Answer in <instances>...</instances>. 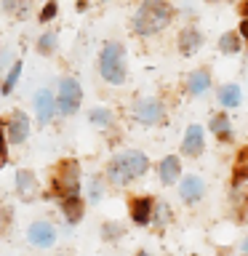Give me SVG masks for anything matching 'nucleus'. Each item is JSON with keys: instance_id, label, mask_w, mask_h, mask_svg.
<instances>
[{"instance_id": "obj_1", "label": "nucleus", "mask_w": 248, "mask_h": 256, "mask_svg": "<svg viewBox=\"0 0 248 256\" xmlns=\"http://www.w3.org/2000/svg\"><path fill=\"white\" fill-rule=\"evenodd\" d=\"M171 16L174 11L166 0H144L142 8L134 16V30L139 35H155V32H160L171 22Z\"/></svg>"}, {"instance_id": "obj_2", "label": "nucleus", "mask_w": 248, "mask_h": 256, "mask_svg": "<svg viewBox=\"0 0 248 256\" xmlns=\"http://www.w3.org/2000/svg\"><path fill=\"white\" fill-rule=\"evenodd\" d=\"M147 166H150V160L144 152H123V155H118L110 163L107 174L115 184H128L131 179H136V176H142L147 171Z\"/></svg>"}, {"instance_id": "obj_3", "label": "nucleus", "mask_w": 248, "mask_h": 256, "mask_svg": "<svg viewBox=\"0 0 248 256\" xmlns=\"http://www.w3.org/2000/svg\"><path fill=\"white\" fill-rule=\"evenodd\" d=\"M99 70L104 80L110 83H123L126 80V64H123V46L120 43H107L102 51V59H99Z\"/></svg>"}, {"instance_id": "obj_4", "label": "nucleus", "mask_w": 248, "mask_h": 256, "mask_svg": "<svg viewBox=\"0 0 248 256\" xmlns=\"http://www.w3.org/2000/svg\"><path fill=\"white\" fill-rule=\"evenodd\" d=\"M80 184H78V163L75 160H67V163H59L54 174V192L59 198H67V195H78Z\"/></svg>"}, {"instance_id": "obj_5", "label": "nucleus", "mask_w": 248, "mask_h": 256, "mask_svg": "<svg viewBox=\"0 0 248 256\" xmlns=\"http://www.w3.org/2000/svg\"><path fill=\"white\" fill-rule=\"evenodd\" d=\"M80 99H83V91H80V83L78 80H62L59 86V112H64V115H72L78 107H80Z\"/></svg>"}, {"instance_id": "obj_6", "label": "nucleus", "mask_w": 248, "mask_h": 256, "mask_svg": "<svg viewBox=\"0 0 248 256\" xmlns=\"http://www.w3.org/2000/svg\"><path fill=\"white\" fill-rule=\"evenodd\" d=\"M134 115H136V120H139V123L152 126V123H158V120L163 118V107H160L155 99H144V102L136 104Z\"/></svg>"}, {"instance_id": "obj_7", "label": "nucleus", "mask_w": 248, "mask_h": 256, "mask_svg": "<svg viewBox=\"0 0 248 256\" xmlns=\"http://www.w3.org/2000/svg\"><path fill=\"white\" fill-rule=\"evenodd\" d=\"M56 240V232L48 222H35L30 227V243L32 246H40V248H48Z\"/></svg>"}, {"instance_id": "obj_8", "label": "nucleus", "mask_w": 248, "mask_h": 256, "mask_svg": "<svg viewBox=\"0 0 248 256\" xmlns=\"http://www.w3.org/2000/svg\"><path fill=\"white\" fill-rule=\"evenodd\" d=\"M8 136H11L14 144H22L30 136V118L24 112H14L11 123H8Z\"/></svg>"}, {"instance_id": "obj_9", "label": "nucleus", "mask_w": 248, "mask_h": 256, "mask_svg": "<svg viewBox=\"0 0 248 256\" xmlns=\"http://www.w3.org/2000/svg\"><path fill=\"white\" fill-rule=\"evenodd\" d=\"M54 94L48 91V88H43L38 96H35V112H38V120L40 123H48V120L54 118Z\"/></svg>"}, {"instance_id": "obj_10", "label": "nucleus", "mask_w": 248, "mask_h": 256, "mask_svg": "<svg viewBox=\"0 0 248 256\" xmlns=\"http://www.w3.org/2000/svg\"><path fill=\"white\" fill-rule=\"evenodd\" d=\"M182 150H184V155H200V152H203V128H200V126H190L187 136H184Z\"/></svg>"}, {"instance_id": "obj_11", "label": "nucleus", "mask_w": 248, "mask_h": 256, "mask_svg": "<svg viewBox=\"0 0 248 256\" xmlns=\"http://www.w3.org/2000/svg\"><path fill=\"white\" fill-rule=\"evenodd\" d=\"M152 208H155V203H152V198H136L131 200V216L136 224H147L152 219Z\"/></svg>"}, {"instance_id": "obj_12", "label": "nucleus", "mask_w": 248, "mask_h": 256, "mask_svg": "<svg viewBox=\"0 0 248 256\" xmlns=\"http://www.w3.org/2000/svg\"><path fill=\"white\" fill-rule=\"evenodd\" d=\"M200 195H203V179L200 176H187L182 182V198L187 203H195V200H200Z\"/></svg>"}, {"instance_id": "obj_13", "label": "nucleus", "mask_w": 248, "mask_h": 256, "mask_svg": "<svg viewBox=\"0 0 248 256\" xmlns=\"http://www.w3.org/2000/svg\"><path fill=\"white\" fill-rule=\"evenodd\" d=\"M179 179V158H174V155H168L163 163H160V182L163 184H171Z\"/></svg>"}, {"instance_id": "obj_14", "label": "nucleus", "mask_w": 248, "mask_h": 256, "mask_svg": "<svg viewBox=\"0 0 248 256\" xmlns=\"http://www.w3.org/2000/svg\"><path fill=\"white\" fill-rule=\"evenodd\" d=\"M179 48H182V54H195L198 48H200V32L198 30H184L182 35H179Z\"/></svg>"}, {"instance_id": "obj_15", "label": "nucleus", "mask_w": 248, "mask_h": 256, "mask_svg": "<svg viewBox=\"0 0 248 256\" xmlns=\"http://www.w3.org/2000/svg\"><path fill=\"white\" fill-rule=\"evenodd\" d=\"M62 211L70 222H78L80 214H83V203H80L78 195H67V198H62Z\"/></svg>"}, {"instance_id": "obj_16", "label": "nucleus", "mask_w": 248, "mask_h": 256, "mask_svg": "<svg viewBox=\"0 0 248 256\" xmlns=\"http://www.w3.org/2000/svg\"><path fill=\"white\" fill-rule=\"evenodd\" d=\"M208 86H211V78H208V72L206 70H198V72H192V78H190V94H206L208 91Z\"/></svg>"}, {"instance_id": "obj_17", "label": "nucleus", "mask_w": 248, "mask_h": 256, "mask_svg": "<svg viewBox=\"0 0 248 256\" xmlns=\"http://www.w3.org/2000/svg\"><path fill=\"white\" fill-rule=\"evenodd\" d=\"M219 99L224 107H238L240 104V88L238 86H224L219 91Z\"/></svg>"}, {"instance_id": "obj_18", "label": "nucleus", "mask_w": 248, "mask_h": 256, "mask_svg": "<svg viewBox=\"0 0 248 256\" xmlns=\"http://www.w3.org/2000/svg\"><path fill=\"white\" fill-rule=\"evenodd\" d=\"M16 187H19V192H24V195H32V192H35V176L30 171H19L16 174Z\"/></svg>"}, {"instance_id": "obj_19", "label": "nucleus", "mask_w": 248, "mask_h": 256, "mask_svg": "<svg viewBox=\"0 0 248 256\" xmlns=\"http://www.w3.org/2000/svg\"><path fill=\"white\" fill-rule=\"evenodd\" d=\"M222 51L224 54H235V51H240V38L235 35V32H227V35H222Z\"/></svg>"}, {"instance_id": "obj_20", "label": "nucleus", "mask_w": 248, "mask_h": 256, "mask_svg": "<svg viewBox=\"0 0 248 256\" xmlns=\"http://www.w3.org/2000/svg\"><path fill=\"white\" fill-rule=\"evenodd\" d=\"M88 118H91V123L104 126V128L112 123V112L110 110H91V112H88Z\"/></svg>"}, {"instance_id": "obj_21", "label": "nucleus", "mask_w": 248, "mask_h": 256, "mask_svg": "<svg viewBox=\"0 0 248 256\" xmlns=\"http://www.w3.org/2000/svg\"><path fill=\"white\" fill-rule=\"evenodd\" d=\"M211 128L219 136H227V131H230V120H227V115H216V118H211Z\"/></svg>"}, {"instance_id": "obj_22", "label": "nucleus", "mask_w": 248, "mask_h": 256, "mask_svg": "<svg viewBox=\"0 0 248 256\" xmlns=\"http://www.w3.org/2000/svg\"><path fill=\"white\" fill-rule=\"evenodd\" d=\"M19 75H22V62H16L14 70H11V75H8V80H6V86H3V94H11V91H14V86H16V80H19Z\"/></svg>"}, {"instance_id": "obj_23", "label": "nucleus", "mask_w": 248, "mask_h": 256, "mask_svg": "<svg viewBox=\"0 0 248 256\" xmlns=\"http://www.w3.org/2000/svg\"><path fill=\"white\" fill-rule=\"evenodd\" d=\"M54 48H56V35H51V32L38 40V51H40V54H51Z\"/></svg>"}, {"instance_id": "obj_24", "label": "nucleus", "mask_w": 248, "mask_h": 256, "mask_svg": "<svg viewBox=\"0 0 248 256\" xmlns=\"http://www.w3.org/2000/svg\"><path fill=\"white\" fill-rule=\"evenodd\" d=\"M6 8L8 11H16V14H24L30 8V0H6Z\"/></svg>"}, {"instance_id": "obj_25", "label": "nucleus", "mask_w": 248, "mask_h": 256, "mask_svg": "<svg viewBox=\"0 0 248 256\" xmlns=\"http://www.w3.org/2000/svg\"><path fill=\"white\" fill-rule=\"evenodd\" d=\"M54 16H56V3H48V6L43 8V14H40V19L48 22V19H54Z\"/></svg>"}, {"instance_id": "obj_26", "label": "nucleus", "mask_w": 248, "mask_h": 256, "mask_svg": "<svg viewBox=\"0 0 248 256\" xmlns=\"http://www.w3.org/2000/svg\"><path fill=\"white\" fill-rule=\"evenodd\" d=\"M8 152H6V139H3V123H0V166L6 163Z\"/></svg>"}, {"instance_id": "obj_27", "label": "nucleus", "mask_w": 248, "mask_h": 256, "mask_svg": "<svg viewBox=\"0 0 248 256\" xmlns=\"http://www.w3.org/2000/svg\"><path fill=\"white\" fill-rule=\"evenodd\" d=\"M91 200H99L102 198V187H99V182H91V195H88Z\"/></svg>"}, {"instance_id": "obj_28", "label": "nucleus", "mask_w": 248, "mask_h": 256, "mask_svg": "<svg viewBox=\"0 0 248 256\" xmlns=\"http://www.w3.org/2000/svg\"><path fill=\"white\" fill-rule=\"evenodd\" d=\"M240 32H243V38H248V19H246L243 24H240Z\"/></svg>"}, {"instance_id": "obj_29", "label": "nucleus", "mask_w": 248, "mask_h": 256, "mask_svg": "<svg viewBox=\"0 0 248 256\" xmlns=\"http://www.w3.org/2000/svg\"><path fill=\"white\" fill-rule=\"evenodd\" d=\"M136 256H150V254H147V251H142V254H136Z\"/></svg>"}, {"instance_id": "obj_30", "label": "nucleus", "mask_w": 248, "mask_h": 256, "mask_svg": "<svg viewBox=\"0 0 248 256\" xmlns=\"http://www.w3.org/2000/svg\"><path fill=\"white\" fill-rule=\"evenodd\" d=\"M243 248H246V256H248V240H246V246H243Z\"/></svg>"}]
</instances>
